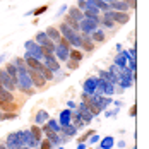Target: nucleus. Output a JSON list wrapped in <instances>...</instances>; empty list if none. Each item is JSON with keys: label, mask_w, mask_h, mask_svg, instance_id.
Returning a JSON list of instances; mask_svg holds the SVG:
<instances>
[{"label": "nucleus", "mask_w": 149, "mask_h": 149, "mask_svg": "<svg viewBox=\"0 0 149 149\" xmlns=\"http://www.w3.org/2000/svg\"><path fill=\"white\" fill-rule=\"evenodd\" d=\"M77 149H88V144L86 142H79L77 144Z\"/></svg>", "instance_id": "c03bdc74"}, {"label": "nucleus", "mask_w": 149, "mask_h": 149, "mask_svg": "<svg viewBox=\"0 0 149 149\" xmlns=\"http://www.w3.org/2000/svg\"><path fill=\"white\" fill-rule=\"evenodd\" d=\"M82 58H84V53H82L81 50H77V48H70V52H69V60L81 62Z\"/></svg>", "instance_id": "5701e85b"}, {"label": "nucleus", "mask_w": 149, "mask_h": 149, "mask_svg": "<svg viewBox=\"0 0 149 149\" xmlns=\"http://www.w3.org/2000/svg\"><path fill=\"white\" fill-rule=\"evenodd\" d=\"M0 149H9V148H7L5 144H0Z\"/></svg>", "instance_id": "de8ad7c7"}, {"label": "nucleus", "mask_w": 149, "mask_h": 149, "mask_svg": "<svg viewBox=\"0 0 149 149\" xmlns=\"http://www.w3.org/2000/svg\"><path fill=\"white\" fill-rule=\"evenodd\" d=\"M28 74H29V77H31L33 88H43V86L46 84V81L43 79V75L40 74L38 70H31V69H28Z\"/></svg>", "instance_id": "9d476101"}, {"label": "nucleus", "mask_w": 149, "mask_h": 149, "mask_svg": "<svg viewBox=\"0 0 149 149\" xmlns=\"http://www.w3.org/2000/svg\"><path fill=\"white\" fill-rule=\"evenodd\" d=\"M15 88H19V91H22L24 94H34V88H33V82H31L28 70H17Z\"/></svg>", "instance_id": "f257e3e1"}, {"label": "nucleus", "mask_w": 149, "mask_h": 149, "mask_svg": "<svg viewBox=\"0 0 149 149\" xmlns=\"http://www.w3.org/2000/svg\"><path fill=\"white\" fill-rule=\"evenodd\" d=\"M65 10H67V5H62V7H60V9H58V12H57V17H60V15L63 14Z\"/></svg>", "instance_id": "79ce46f5"}, {"label": "nucleus", "mask_w": 149, "mask_h": 149, "mask_svg": "<svg viewBox=\"0 0 149 149\" xmlns=\"http://www.w3.org/2000/svg\"><path fill=\"white\" fill-rule=\"evenodd\" d=\"M17 118V113H0V120H12Z\"/></svg>", "instance_id": "f704fd0d"}, {"label": "nucleus", "mask_w": 149, "mask_h": 149, "mask_svg": "<svg viewBox=\"0 0 149 149\" xmlns=\"http://www.w3.org/2000/svg\"><path fill=\"white\" fill-rule=\"evenodd\" d=\"M50 118V113L46 111V110H38V113H36V117H34V125H38V127H41L43 123H46Z\"/></svg>", "instance_id": "f3484780"}, {"label": "nucleus", "mask_w": 149, "mask_h": 149, "mask_svg": "<svg viewBox=\"0 0 149 149\" xmlns=\"http://www.w3.org/2000/svg\"><path fill=\"white\" fill-rule=\"evenodd\" d=\"M5 146L9 149H22L24 148V141H22V130H17L7 135L5 139Z\"/></svg>", "instance_id": "20e7f679"}, {"label": "nucleus", "mask_w": 149, "mask_h": 149, "mask_svg": "<svg viewBox=\"0 0 149 149\" xmlns=\"http://www.w3.org/2000/svg\"><path fill=\"white\" fill-rule=\"evenodd\" d=\"M110 10H117V12H129V5L125 0H115L110 3Z\"/></svg>", "instance_id": "dca6fc26"}, {"label": "nucleus", "mask_w": 149, "mask_h": 149, "mask_svg": "<svg viewBox=\"0 0 149 149\" xmlns=\"http://www.w3.org/2000/svg\"><path fill=\"white\" fill-rule=\"evenodd\" d=\"M135 108H137V106H132V108H130V111H129L130 117H135V115H137V110H135Z\"/></svg>", "instance_id": "37998d69"}, {"label": "nucleus", "mask_w": 149, "mask_h": 149, "mask_svg": "<svg viewBox=\"0 0 149 149\" xmlns=\"http://www.w3.org/2000/svg\"><path fill=\"white\" fill-rule=\"evenodd\" d=\"M88 141H89V144H96V142H100V135H98V134H93Z\"/></svg>", "instance_id": "58836bf2"}, {"label": "nucleus", "mask_w": 149, "mask_h": 149, "mask_svg": "<svg viewBox=\"0 0 149 149\" xmlns=\"http://www.w3.org/2000/svg\"><path fill=\"white\" fill-rule=\"evenodd\" d=\"M12 65H14L17 70H28L26 62H24V58H21V57H15V58L12 60Z\"/></svg>", "instance_id": "393cba45"}, {"label": "nucleus", "mask_w": 149, "mask_h": 149, "mask_svg": "<svg viewBox=\"0 0 149 149\" xmlns=\"http://www.w3.org/2000/svg\"><path fill=\"white\" fill-rule=\"evenodd\" d=\"M104 117H113V111H108V110H106V111H104Z\"/></svg>", "instance_id": "49530a36"}, {"label": "nucleus", "mask_w": 149, "mask_h": 149, "mask_svg": "<svg viewBox=\"0 0 149 149\" xmlns=\"http://www.w3.org/2000/svg\"><path fill=\"white\" fill-rule=\"evenodd\" d=\"M45 125L50 129V130H53V132L60 134V125H58V122H57L55 118H48V122H46Z\"/></svg>", "instance_id": "bb28decb"}, {"label": "nucleus", "mask_w": 149, "mask_h": 149, "mask_svg": "<svg viewBox=\"0 0 149 149\" xmlns=\"http://www.w3.org/2000/svg\"><path fill=\"white\" fill-rule=\"evenodd\" d=\"M2 88H5V89L10 91V93H12L14 89H17V88H15V81L10 77V75L5 74L3 69H2Z\"/></svg>", "instance_id": "ddd939ff"}, {"label": "nucleus", "mask_w": 149, "mask_h": 149, "mask_svg": "<svg viewBox=\"0 0 149 149\" xmlns=\"http://www.w3.org/2000/svg\"><path fill=\"white\" fill-rule=\"evenodd\" d=\"M93 134H96V132H94V130H88L84 135H81V137H79V142H86V141H88Z\"/></svg>", "instance_id": "c9c22d12"}, {"label": "nucleus", "mask_w": 149, "mask_h": 149, "mask_svg": "<svg viewBox=\"0 0 149 149\" xmlns=\"http://www.w3.org/2000/svg\"><path fill=\"white\" fill-rule=\"evenodd\" d=\"M117 146H118V148H125L127 144H125V141H120V142H118V144H117Z\"/></svg>", "instance_id": "a18cd8bd"}, {"label": "nucleus", "mask_w": 149, "mask_h": 149, "mask_svg": "<svg viewBox=\"0 0 149 149\" xmlns=\"http://www.w3.org/2000/svg\"><path fill=\"white\" fill-rule=\"evenodd\" d=\"M70 118H72V110H69V108H65V110H62L58 115V125L60 127H65V125H70Z\"/></svg>", "instance_id": "4468645a"}, {"label": "nucleus", "mask_w": 149, "mask_h": 149, "mask_svg": "<svg viewBox=\"0 0 149 149\" xmlns=\"http://www.w3.org/2000/svg\"><path fill=\"white\" fill-rule=\"evenodd\" d=\"M69 52H70V45L62 38L58 43H55V48H53V55L58 62H67L69 60Z\"/></svg>", "instance_id": "7ed1b4c3"}, {"label": "nucleus", "mask_w": 149, "mask_h": 149, "mask_svg": "<svg viewBox=\"0 0 149 149\" xmlns=\"http://www.w3.org/2000/svg\"><path fill=\"white\" fill-rule=\"evenodd\" d=\"M0 108L5 111V113H9L10 110H14V94L10 93V91H7L5 88H2L0 86Z\"/></svg>", "instance_id": "f03ea898"}, {"label": "nucleus", "mask_w": 149, "mask_h": 149, "mask_svg": "<svg viewBox=\"0 0 149 149\" xmlns=\"http://www.w3.org/2000/svg\"><path fill=\"white\" fill-rule=\"evenodd\" d=\"M86 7H88V5H86V0H77V9H79V10H82V12H84V10H86Z\"/></svg>", "instance_id": "4c0bfd02"}, {"label": "nucleus", "mask_w": 149, "mask_h": 149, "mask_svg": "<svg viewBox=\"0 0 149 149\" xmlns=\"http://www.w3.org/2000/svg\"><path fill=\"white\" fill-rule=\"evenodd\" d=\"M67 10H69V17L70 19H74V21H77V22H81L82 19H84V14H82V10H79L77 7H67Z\"/></svg>", "instance_id": "6ab92c4d"}, {"label": "nucleus", "mask_w": 149, "mask_h": 149, "mask_svg": "<svg viewBox=\"0 0 149 149\" xmlns=\"http://www.w3.org/2000/svg\"><path fill=\"white\" fill-rule=\"evenodd\" d=\"M103 17L111 19V21L117 22V24H127V22L130 21L129 12H117V10H106V12H103Z\"/></svg>", "instance_id": "39448f33"}, {"label": "nucleus", "mask_w": 149, "mask_h": 149, "mask_svg": "<svg viewBox=\"0 0 149 149\" xmlns=\"http://www.w3.org/2000/svg\"><path fill=\"white\" fill-rule=\"evenodd\" d=\"M65 24H67L69 28H72V29H74L75 33H81V28H79V22H77V21H74V19H70L69 15L65 17Z\"/></svg>", "instance_id": "7c9ffc66"}, {"label": "nucleus", "mask_w": 149, "mask_h": 149, "mask_svg": "<svg viewBox=\"0 0 149 149\" xmlns=\"http://www.w3.org/2000/svg\"><path fill=\"white\" fill-rule=\"evenodd\" d=\"M67 106H69V110H75V108H77V103H75V101H72V100H70V101L67 103Z\"/></svg>", "instance_id": "a19ab883"}, {"label": "nucleus", "mask_w": 149, "mask_h": 149, "mask_svg": "<svg viewBox=\"0 0 149 149\" xmlns=\"http://www.w3.org/2000/svg\"><path fill=\"white\" fill-rule=\"evenodd\" d=\"M38 72L43 75V79H45V81H53V72H52V70H48L45 65H41V69H40Z\"/></svg>", "instance_id": "c756f323"}, {"label": "nucleus", "mask_w": 149, "mask_h": 149, "mask_svg": "<svg viewBox=\"0 0 149 149\" xmlns=\"http://www.w3.org/2000/svg\"><path fill=\"white\" fill-rule=\"evenodd\" d=\"M45 33H46V36H48V40H50V41H53V43H58L60 40H62L58 29H57V28H53V26H48Z\"/></svg>", "instance_id": "a211bd4d"}, {"label": "nucleus", "mask_w": 149, "mask_h": 149, "mask_svg": "<svg viewBox=\"0 0 149 149\" xmlns=\"http://www.w3.org/2000/svg\"><path fill=\"white\" fill-rule=\"evenodd\" d=\"M40 149H53V146L50 144L48 139H41V142H40Z\"/></svg>", "instance_id": "72a5a7b5"}, {"label": "nucleus", "mask_w": 149, "mask_h": 149, "mask_svg": "<svg viewBox=\"0 0 149 149\" xmlns=\"http://www.w3.org/2000/svg\"><path fill=\"white\" fill-rule=\"evenodd\" d=\"M96 84H98V77H88L84 82H82V89H84V93L86 94H93L94 93V89H96Z\"/></svg>", "instance_id": "f8f14e48"}, {"label": "nucleus", "mask_w": 149, "mask_h": 149, "mask_svg": "<svg viewBox=\"0 0 149 149\" xmlns=\"http://www.w3.org/2000/svg\"><path fill=\"white\" fill-rule=\"evenodd\" d=\"M113 146H115L113 135H104L101 139V142H100V149H113Z\"/></svg>", "instance_id": "412c9836"}, {"label": "nucleus", "mask_w": 149, "mask_h": 149, "mask_svg": "<svg viewBox=\"0 0 149 149\" xmlns=\"http://www.w3.org/2000/svg\"><path fill=\"white\" fill-rule=\"evenodd\" d=\"M100 26H103V28H106V29H113L115 28V22L111 21V19H106V17H100Z\"/></svg>", "instance_id": "c85d7f7f"}, {"label": "nucleus", "mask_w": 149, "mask_h": 149, "mask_svg": "<svg viewBox=\"0 0 149 149\" xmlns=\"http://www.w3.org/2000/svg\"><path fill=\"white\" fill-rule=\"evenodd\" d=\"M29 132L31 135L38 141V142H41V139H43V132H41V127H38V125H31V129H29Z\"/></svg>", "instance_id": "b1692460"}, {"label": "nucleus", "mask_w": 149, "mask_h": 149, "mask_svg": "<svg viewBox=\"0 0 149 149\" xmlns=\"http://www.w3.org/2000/svg\"><path fill=\"white\" fill-rule=\"evenodd\" d=\"M67 67H69L70 70H75V69L79 67V62H74V60H67Z\"/></svg>", "instance_id": "e433bc0d"}, {"label": "nucleus", "mask_w": 149, "mask_h": 149, "mask_svg": "<svg viewBox=\"0 0 149 149\" xmlns=\"http://www.w3.org/2000/svg\"><path fill=\"white\" fill-rule=\"evenodd\" d=\"M113 65H117V67H120V69H123V67H127V58L123 57V53L120 52L118 55L115 57V63Z\"/></svg>", "instance_id": "cd10ccee"}, {"label": "nucleus", "mask_w": 149, "mask_h": 149, "mask_svg": "<svg viewBox=\"0 0 149 149\" xmlns=\"http://www.w3.org/2000/svg\"><path fill=\"white\" fill-rule=\"evenodd\" d=\"M55 149H65V148H63V146H58V148H55Z\"/></svg>", "instance_id": "3c124183"}, {"label": "nucleus", "mask_w": 149, "mask_h": 149, "mask_svg": "<svg viewBox=\"0 0 149 149\" xmlns=\"http://www.w3.org/2000/svg\"><path fill=\"white\" fill-rule=\"evenodd\" d=\"M22 141H24V146H26V148H31V149L40 148V142L31 135L29 130H22Z\"/></svg>", "instance_id": "9b49d317"}, {"label": "nucleus", "mask_w": 149, "mask_h": 149, "mask_svg": "<svg viewBox=\"0 0 149 149\" xmlns=\"http://www.w3.org/2000/svg\"><path fill=\"white\" fill-rule=\"evenodd\" d=\"M96 149H100V148H96Z\"/></svg>", "instance_id": "864d4df0"}, {"label": "nucleus", "mask_w": 149, "mask_h": 149, "mask_svg": "<svg viewBox=\"0 0 149 149\" xmlns=\"http://www.w3.org/2000/svg\"><path fill=\"white\" fill-rule=\"evenodd\" d=\"M127 65H129V69H130V70H134V72H135V69H137V62H135V60H129V62H127Z\"/></svg>", "instance_id": "ea45409f"}, {"label": "nucleus", "mask_w": 149, "mask_h": 149, "mask_svg": "<svg viewBox=\"0 0 149 149\" xmlns=\"http://www.w3.org/2000/svg\"><path fill=\"white\" fill-rule=\"evenodd\" d=\"M98 77H100V79H103V81L111 82V75H110V72H108V70H100V72H98Z\"/></svg>", "instance_id": "473e14b6"}, {"label": "nucleus", "mask_w": 149, "mask_h": 149, "mask_svg": "<svg viewBox=\"0 0 149 149\" xmlns=\"http://www.w3.org/2000/svg\"><path fill=\"white\" fill-rule=\"evenodd\" d=\"M41 63L45 65V67L48 69V70H52L53 74L60 70V62H58L57 58H55V55H53V53H52V55H46V57H43Z\"/></svg>", "instance_id": "0eeeda50"}, {"label": "nucleus", "mask_w": 149, "mask_h": 149, "mask_svg": "<svg viewBox=\"0 0 149 149\" xmlns=\"http://www.w3.org/2000/svg\"><path fill=\"white\" fill-rule=\"evenodd\" d=\"M60 134L63 135L65 139H69L72 135H77V129L74 125H65V127H60Z\"/></svg>", "instance_id": "4be33fe9"}, {"label": "nucleus", "mask_w": 149, "mask_h": 149, "mask_svg": "<svg viewBox=\"0 0 149 149\" xmlns=\"http://www.w3.org/2000/svg\"><path fill=\"white\" fill-rule=\"evenodd\" d=\"M3 70H5V74H7V75H10V77H12V79L15 81V77H17V69H15V67L12 65V63H7Z\"/></svg>", "instance_id": "2f4dec72"}, {"label": "nucleus", "mask_w": 149, "mask_h": 149, "mask_svg": "<svg viewBox=\"0 0 149 149\" xmlns=\"http://www.w3.org/2000/svg\"><path fill=\"white\" fill-rule=\"evenodd\" d=\"M81 48L84 50V52H93L94 50V43L91 41L89 34H84V33H81Z\"/></svg>", "instance_id": "2eb2a0df"}, {"label": "nucleus", "mask_w": 149, "mask_h": 149, "mask_svg": "<svg viewBox=\"0 0 149 149\" xmlns=\"http://www.w3.org/2000/svg\"><path fill=\"white\" fill-rule=\"evenodd\" d=\"M22 149H31V148H26V146H24V148H22Z\"/></svg>", "instance_id": "603ef678"}, {"label": "nucleus", "mask_w": 149, "mask_h": 149, "mask_svg": "<svg viewBox=\"0 0 149 149\" xmlns=\"http://www.w3.org/2000/svg\"><path fill=\"white\" fill-rule=\"evenodd\" d=\"M0 86H2V69H0Z\"/></svg>", "instance_id": "8fccbe9b"}, {"label": "nucleus", "mask_w": 149, "mask_h": 149, "mask_svg": "<svg viewBox=\"0 0 149 149\" xmlns=\"http://www.w3.org/2000/svg\"><path fill=\"white\" fill-rule=\"evenodd\" d=\"M3 58H5V55H0V63L3 62Z\"/></svg>", "instance_id": "09e8293b"}, {"label": "nucleus", "mask_w": 149, "mask_h": 149, "mask_svg": "<svg viewBox=\"0 0 149 149\" xmlns=\"http://www.w3.org/2000/svg\"><path fill=\"white\" fill-rule=\"evenodd\" d=\"M79 28H81V33H84V34H91L94 29L100 28V24L94 22V21H91V19H86V17H84V19L79 22Z\"/></svg>", "instance_id": "1a4fd4ad"}, {"label": "nucleus", "mask_w": 149, "mask_h": 149, "mask_svg": "<svg viewBox=\"0 0 149 149\" xmlns=\"http://www.w3.org/2000/svg\"><path fill=\"white\" fill-rule=\"evenodd\" d=\"M48 10V5H41V7H38V9H33V10H29V12H26V17H29V15H34V17H38V15H41L43 12H46Z\"/></svg>", "instance_id": "a878e982"}, {"label": "nucleus", "mask_w": 149, "mask_h": 149, "mask_svg": "<svg viewBox=\"0 0 149 149\" xmlns=\"http://www.w3.org/2000/svg\"><path fill=\"white\" fill-rule=\"evenodd\" d=\"M89 38L93 43H101V41H104V31L101 28H98V29H94L89 34Z\"/></svg>", "instance_id": "aec40b11"}, {"label": "nucleus", "mask_w": 149, "mask_h": 149, "mask_svg": "<svg viewBox=\"0 0 149 149\" xmlns=\"http://www.w3.org/2000/svg\"><path fill=\"white\" fill-rule=\"evenodd\" d=\"M96 89H100L103 93V96H111V94H115V86L111 84V82H108V81H103V79H100L98 77V84H96Z\"/></svg>", "instance_id": "6e6552de"}, {"label": "nucleus", "mask_w": 149, "mask_h": 149, "mask_svg": "<svg viewBox=\"0 0 149 149\" xmlns=\"http://www.w3.org/2000/svg\"><path fill=\"white\" fill-rule=\"evenodd\" d=\"M34 43L40 45V46H45V48H48V50H53V48H55V43L48 40V36H46L45 31H38V33H36V36H34Z\"/></svg>", "instance_id": "423d86ee"}]
</instances>
